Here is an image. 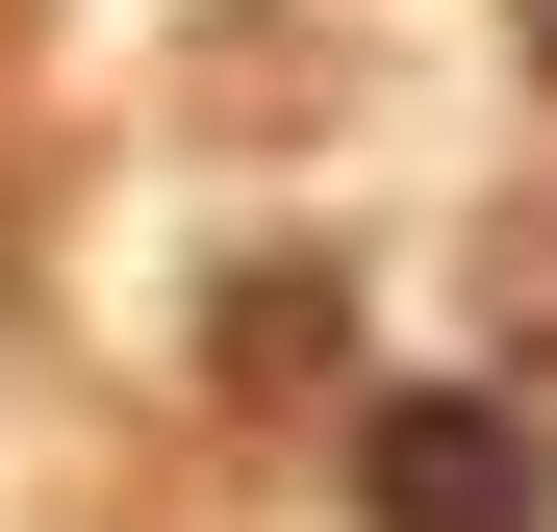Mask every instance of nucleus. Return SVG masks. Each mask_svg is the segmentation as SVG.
<instances>
[{
	"label": "nucleus",
	"mask_w": 557,
	"mask_h": 532,
	"mask_svg": "<svg viewBox=\"0 0 557 532\" xmlns=\"http://www.w3.org/2000/svg\"><path fill=\"white\" fill-rule=\"evenodd\" d=\"M355 532H557L532 406H482V381H381V406H355Z\"/></svg>",
	"instance_id": "f257e3e1"
},
{
	"label": "nucleus",
	"mask_w": 557,
	"mask_h": 532,
	"mask_svg": "<svg viewBox=\"0 0 557 532\" xmlns=\"http://www.w3.org/2000/svg\"><path fill=\"white\" fill-rule=\"evenodd\" d=\"M203 381H228V406H305V381H355V280H330V253H228V305H203Z\"/></svg>",
	"instance_id": "f03ea898"
},
{
	"label": "nucleus",
	"mask_w": 557,
	"mask_h": 532,
	"mask_svg": "<svg viewBox=\"0 0 557 532\" xmlns=\"http://www.w3.org/2000/svg\"><path fill=\"white\" fill-rule=\"evenodd\" d=\"M507 76H532V102H557V0H507Z\"/></svg>",
	"instance_id": "7ed1b4c3"
}]
</instances>
